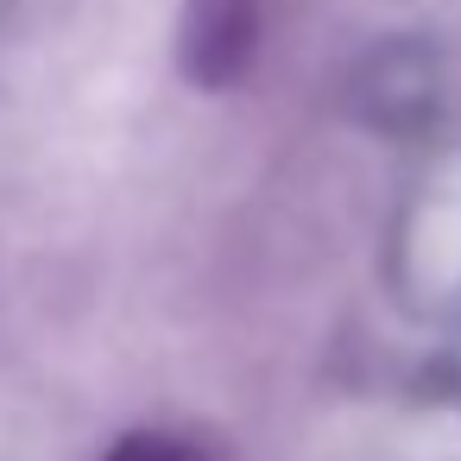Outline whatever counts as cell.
I'll return each instance as SVG.
<instances>
[{"mask_svg":"<svg viewBox=\"0 0 461 461\" xmlns=\"http://www.w3.org/2000/svg\"><path fill=\"white\" fill-rule=\"evenodd\" d=\"M102 461H203V455L184 448V442H171V436H127V442H114Z\"/></svg>","mask_w":461,"mask_h":461,"instance_id":"cell-1","label":"cell"}]
</instances>
